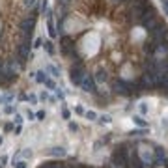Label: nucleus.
Instances as JSON below:
<instances>
[{
  "label": "nucleus",
  "mask_w": 168,
  "mask_h": 168,
  "mask_svg": "<svg viewBox=\"0 0 168 168\" xmlns=\"http://www.w3.org/2000/svg\"><path fill=\"white\" fill-rule=\"evenodd\" d=\"M168 34V28L164 25H159V22H155V25L150 28V38L151 41H163Z\"/></svg>",
  "instance_id": "obj_1"
},
{
  "label": "nucleus",
  "mask_w": 168,
  "mask_h": 168,
  "mask_svg": "<svg viewBox=\"0 0 168 168\" xmlns=\"http://www.w3.org/2000/svg\"><path fill=\"white\" fill-rule=\"evenodd\" d=\"M34 25H36V17H28V19H25V21L21 22V30H22V34H25V39H28V41L32 38Z\"/></svg>",
  "instance_id": "obj_2"
},
{
  "label": "nucleus",
  "mask_w": 168,
  "mask_h": 168,
  "mask_svg": "<svg viewBox=\"0 0 168 168\" xmlns=\"http://www.w3.org/2000/svg\"><path fill=\"white\" fill-rule=\"evenodd\" d=\"M84 75H86L84 67H82V65H75V67H71V77H69V78H71V82H73L75 86H81Z\"/></svg>",
  "instance_id": "obj_3"
},
{
  "label": "nucleus",
  "mask_w": 168,
  "mask_h": 168,
  "mask_svg": "<svg viewBox=\"0 0 168 168\" xmlns=\"http://www.w3.org/2000/svg\"><path fill=\"white\" fill-rule=\"evenodd\" d=\"M81 88L84 90V92H88V94H95L97 92V88H95V78L92 77V75H84V78H82V82H81Z\"/></svg>",
  "instance_id": "obj_4"
},
{
  "label": "nucleus",
  "mask_w": 168,
  "mask_h": 168,
  "mask_svg": "<svg viewBox=\"0 0 168 168\" xmlns=\"http://www.w3.org/2000/svg\"><path fill=\"white\" fill-rule=\"evenodd\" d=\"M155 153H157V157H155V164L161 166V168L168 166V155H166V151H164L163 148H157Z\"/></svg>",
  "instance_id": "obj_5"
},
{
  "label": "nucleus",
  "mask_w": 168,
  "mask_h": 168,
  "mask_svg": "<svg viewBox=\"0 0 168 168\" xmlns=\"http://www.w3.org/2000/svg\"><path fill=\"white\" fill-rule=\"evenodd\" d=\"M28 54H30V41L25 39L22 45H19V56H21V62H26L28 60Z\"/></svg>",
  "instance_id": "obj_6"
},
{
  "label": "nucleus",
  "mask_w": 168,
  "mask_h": 168,
  "mask_svg": "<svg viewBox=\"0 0 168 168\" xmlns=\"http://www.w3.org/2000/svg\"><path fill=\"white\" fill-rule=\"evenodd\" d=\"M131 88H133V84H127V82H123V81H118V82L114 84V90H116L118 94H123V95L129 94Z\"/></svg>",
  "instance_id": "obj_7"
},
{
  "label": "nucleus",
  "mask_w": 168,
  "mask_h": 168,
  "mask_svg": "<svg viewBox=\"0 0 168 168\" xmlns=\"http://www.w3.org/2000/svg\"><path fill=\"white\" fill-rule=\"evenodd\" d=\"M49 153H51V155H54V157H65V155H67L65 148H62V146H56V148H52Z\"/></svg>",
  "instance_id": "obj_8"
},
{
  "label": "nucleus",
  "mask_w": 168,
  "mask_h": 168,
  "mask_svg": "<svg viewBox=\"0 0 168 168\" xmlns=\"http://www.w3.org/2000/svg\"><path fill=\"white\" fill-rule=\"evenodd\" d=\"M129 164H131V168H144V161L138 159V155H133Z\"/></svg>",
  "instance_id": "obj_9"
},
{
  "label": "nucleus",
  "mask_w": 168,
  "mask_h": 168,
  "mask_svg": "<svg viewBox=\"0 0 168 168\" xmlns=\"http://www.w3.org/2000/svg\"><path fill=\"white\" fill-rule=\"evenodd\" d=\"M133 123H134V125H138V127H142V129L148 127V121H146L142 116H133Z\"/></svg>",
  "instance_id": "obj_10"
},
{
  "label": "nucleus",
  "mask_w": 168,
  "mask_h": 168,
  "mask_svg": "<svg viewBox=\"0 0 168 168\" xmlns=\"http://www.w3.org/2000/svg\"><path fill=\"white\" fill-rule=\"evenodd\" d=\"M94 78H95V82H105V81H107V71H103V69L97 71V75H95Z\"/></svg>",
  "instance_id": "obj_11"
},
{
  "label": "nucleus",
  "mask_w": 168,
  "mask_h": 168,
  "mask_svg": "<svg viewBox=\"0 0 168 168\" xmlns=\"http://www.w3.org/2000/svg\"><path fill=\"white\" fill-rule=\"evenodd\" d=\"M36 81L43 84L45 81H47V73H45V71H38V73H36Z\"/></svg>",
  "instance_id": "obj_12"
},
{
  "label": "nucleus",
  "mask_w": 168,
  "mask_h": 168,
  "mask_svg": "<svg viewBox=\"0 0 168 168\" xmlns=\"http://www.w3.org/2000/svg\"><path fill=\"white\" fill-rule=\"evenodd\" d=\"M84 116H86V120H88V121H95V120H97V114H95L94 110H88V112H84Z\"/></svg>",
  "instance_id": "obj_13"
},
{
  "label": "nucleus",
  "mask_w": 168,
  "mask_h": 168,
  "mask_svg": "<svg viewBox=\"0 0 168 168\" xmlns=\"http://www.w3.org/2000/svg\"><path fill=\"white\" fill-rule=\"evenodd\" d=\"M47 71H49V73H51L52 77H60V71H58V69H56V67H54V65H47Z\"/></svg>",
  "instance_id": "obj_14"
},
{
  "label": "nucleus",
  "mask_w": 168,
  "mask_h": 168,
  "mask_svg": "<svg viewBox=\"0 0 168 168\" xmlns=\"http://www.w3.org/2000/svg\"><path fill=\"white\" fill-rule=\"evenodd\" d=\"M138 110H140V116H144V114H148L150 108H148V105H146V103H140L138 105Z\"/></svg>",
  "instance_id": "obj_15"
},
{
  "label": "nucleus",
  "mask_w": 168,
  "mask_h": 168,
  "mask_svg": "<svg viewBox=\"0 0 168 168\" xmlns=\"http://www.w3.org/2000/svg\"><path fill=\"white\" fill-rule=\"evenodd\" d=\"M97 120H99L101 123H110V121H112V118H110L108 114H103V116H99Z\"/></svg>",
  "instance_id": "obj_16"
},
{
  "label": "nucleus",
  "mask_w": 168,
  "mask_h": 168,
  "mask_svg": "<svg viewBox=\"0 0 168 168\" xmlns=\"http://www.w3.org/2000/svg\"><path fill=\"white\" fill-rule=\"evenodd\" d=\"M13 168H26V161H13Z\"/></svg>",
  "instance_id": "obj_17"
},
{
  "label": "nucleus",
  "mask_w": 168,
  "mask_h": 168,
  "mask_svg": "<svg viewBox=\"0 0 168 168\" xmlns=\"http://www.w3.org/2000/svg\"><path fill=\"white\" fill-rule=\"evenodd\" d=\"M22 121H25V120H22V116H21V114H15V116H13V123H17V125H21Z\"/></svg>",
  "instance_id": "obj_18"
},
{
  "label": "nucleus",
  "mask_w": 168,
  "mask_h": 168,
  "mask_svg": "<svg viewBox=\"0 0 168 168\" xmlns=\"http://www.w3.org/2000/svg\"><path fill=\"white\" fill-rule=\"evenodd\" d=\"M43 84H45V86H47V88H49V90H54V82H52V81H51V78H47V81H45V82H43Z\"/></svg>",
  "instance_id": "obj_19"
},
{
  "label": "nucleus",
  "mask_w": 168,
  "mask_h": 168,
  "mask_svg": "<svg viewBox=\"0 0 168 168\" xmlns=\"http://www.w3.org/2000/svg\"><path fill=\"white\" fill-rule=\"evenodd\" d=\"M45 49L49 51V54H52V52H54V49H52V43H51V41H47V43H45Z\"/></svg>",
  "instance_id": "obj_20"
},
{
  "label": "nucleus",
  "mask_w": 168,
  "mask_h": 168,
  "mask_svg": "<svg viewBox=\"0 0 168 168\" xmlns=\"http://www.w3.org/2000/svg\"><path fill=\"white\" fill-rule=\"evenodd\" d=\"M4 112H6V114H13V112H15V108L11 107V105H8V107L4 108Z\"/></svg>",
  "instance_id": "obj_21"
},
{
  "label": "nucleus",
  "mask_w": 168,
  "mask_h": 168,
  "mask_svg": "<svg viewBox=\"0 0 168 168\" xmlns=\"http://www.w3.org/2000/svg\"><path fill=\"white\" fill-rule=\"evenodd\" d=\"M69 131L77 133V131H78V125H77V123H73V121H71V123H69Z\"/></svg>",
  "instance_id": "obj_22"
},
{
  "label": "nucleus",
  "mask_w": 168,
  "mask_h": 168,
  "mask_svg": "<svg viewBox=\"0 0 168 168\" xmlns=\"http://www.w3.org/2000/svg\"><path fill=\"white\" fill-rule=\"evenodd\" d=\"M28 101H30L32 105H36V103H38V97H36V95H30V97H28Z\"/></svg>",
  "instance_id": "obj_23"
},
{
  "label": "nucleus",
  "mask_w": 168,
  "mask_h": 168,
  "mask_svg": "<svg viewBox=\"0 0 168 168\" xmlns=\"http://www.w3.org/2000/svg\"><path fill=\"white\" fill-rule=\"evenodd\" d=\"M26 118H28V120L32 121L34 118H36V114H34V112H30V110H28V112H26Z\"/></svg>",
  "instance_id": "obj_24"
},
{
  "label": "nucleus",
  "mask_w": 168,
  "mask_h": 168,
  "mask_svg": "<svg viewBox=\"0 0 168 168\" xmlns=\"http://www.w3.org/2000/svg\"><path fill=\"white\" fill-rule=\"evenodd\" d=\"M163 2V8H164V11H166V15H168V0H161Z\"/></svg>",
  "instance_id": "obj_25"
},
{
  "label": "nucleus",
  "mask_w": 168,
  "mask_h": 168,
  "mask_svg": "<svg viewBox=\"0 0 168 168\" xmlns=\"http://www.w3.org/2000/svg\"><path fill=\"white\" fill-rule=\"evenodd\" d=\"M36 118H38V120H43V118H45V112H43V110H39L38 114H36Z\"/></svg>",
  "instance_id": "obj_26"
},
{
  "label": "nucleus",
  "mask_w": 168,
  "mask_h": 168,
  "mask_svg": "<svg viewBox=\"0 0 168 168\" xmlns=\"http://www.w3.org/2000/svg\"><path fill=\"white\" fill-rule=\"evenodd\" d=\"M62 116H64V120H69V116H71V114H69V110H64V112H62Z\"/></svg>",
  "instance_id": "obj_27"
},
{
  "label": "nucleus",
  "mask_w": 168,
  "mask_h": 168,
  "mask_svg": "<svg viewBox=\"0 0 168 168\" xmlns=\"http://www.w3.org/2000/svg\"><path fill=\"white\" fill-rule=\"evenodd\" d=\"M77 112H78V114H84V112H86V110H84L82 107H77Z\"/></svg>",
  "instance_id": "obj_28"
},
{
  "label": "nucleus",
  "mask_w": 168,
  "mask_h": 168,
  "mask_svg": "<svg viewBox=\"0 0 168 168\" xmlns=\"http://www.w3.org/2000/svg\"><path fill=\"white\" fill-rule=\"evenodd\" d=\"M25 4H26V6H34V4H36V0H26Z\"/></svg>",
  "instance_id": "obj_29"
},
{
  "label": "nucleus",
  "mask_w": 168,
  "mask_h": 168,
  "mask_svg": "<svg viewBox=\"0 0 168 168\" xmlns=\"http://www.w3.org/2000/svg\"><path fill=\"white\" fill-rule=\"evenodd\" d=\"M41 45H43V41L41 39H36V45H34V47H41Z\"/></svg>",
  "instance_id": "obj_30"
},
{
  "label": "nucleus",
  "mask_w": 168,
  "mask_h": 168,
  "mask_svg": "<svg viewBox=\"0 0 168 168\" xmlns=\"http://www.w3.org/2000/svg\"><path fill=\"white\" fill-rule=\"evenodd\" d=\"M22 155H25V157H32V151H28V150H26V151H22Z\"/></svg>",
  "instance_id": "obj_31"
},
{
  "label": "nucleus",
  "mask_w": 168,
  "mask_h": 168,
  "mask_svg": "<svg viewBox=\"0 0 168 168\" xmlns=\"http://www.w3.org/2000/svg\"><path fill=\"white\" fill-rule=\"evenodd\" d=\"M21 131H22V127H21V125H17V127H15V134H19Z\"/></svg>",
  "instance_id": "obj_32"
},
{
  "label": "nucleus",
  "mask_w": 168,
  "mask_h": 168,
  "mask_svg": "<svg viewBox=\"0 0 168 168\" xmlns=\"http://www.w3.org/2000/svg\"><path fill=\"white\" fill-rule=\"evenodd\" d=\"M114 2H125V0H114Z\"/></svg>",
  "instance_id": "obj_33"
},
{
  "label": "nucleus",
  "mask_w": 168,
  "mask_h": 168,
  "mask_svg": "<svg viewBox=\"0 0 168 168\" xmlns=\"http://www.w3.org/2000/svg\"><path fill=\"white\" fill-rule=\"evenodd\" d=\"M0 146H2V137H0Z\"/></svg>",
  "instance_id": "obj_34"
}]
</instances>
